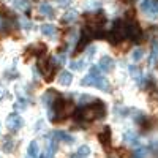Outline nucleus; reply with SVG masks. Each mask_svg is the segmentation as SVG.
<instances>
[{
    "label": "nucleus",
    "mask_w": 158,
    "mask_h": 158,
    "mask_svg": "<svg viewBox=\"0 0 158 158\" xmlns=\"http://www.w3.org/2000/svg\"><path fill=\"white\" fill-rule=\"evenodd\" d=\"M100 71L101 70L98 67H92L89 74L81 79V85H85V87L90 85V87H97V89H100L103 92H111V84L101 76Z\"/></svg>",
    "instance_id": "obj_2"
},
{
    "label": "nucleus",
    "mask_w": 158,
    "mask_h": 158,
    "mask_svg": "<svg viewBox=\"0 0 158 158\" xmlns=\"http://www.w3.org/2000/svg\"><path fill=\"white\" fill-rule=\"evenodd\" d=\"M127 38L133 40V41H142V30L138 25V22L135 21H130L127 22Z\"/></svg>",
    "instance_id": "obj_5"
},
{
    "label": "nucleus",
    "mask_w": 158,
    "mask_h": 158,
    "mask_svg": "<svg viewBox=\"0 0 158 158\" xmlns=\"http://www.w3.org/2000/svg\"><path fill=\"white\" fill-rule=\"evenodd\" d=\"M40 158H54V150H52L51 147H48L46 152H44L41 156H40Z\"/></svg>",
    "instance_id": "obj_26"
},
{
    "label": "nucleus",
    "mask_w": 158,
    "mask_h": 158,
    "mask_svg": "<svg viewBox=\"0 0 158 158\" xmlns=\"http://www.w3.org/2000/svg\"><path fill=\"white\" fill-rule=\"evenodd\" d=\"M71 82H73V74L70 71H62L59 74V84L60 85L68 87V85H71Z\"/></svg>",
    "instance_id": "obj_10"
},
{
    "label": "nucleus",
    "mask_w": 158,
    "mask_h": 158,
    "mask_svg": "<svg viewBox=\"0 0 158 158\" xmlns=\"http://www.w3.org/2000/svg\"><path fill=\"white\" fill-rule=\"evenodd\" d=\"M106 115V108L101 100H94L92 104H85L82 109L76 111L74 118L76 120H82V122H92L95 118H103Z\"/></svg>",
    "instance_id": "obj_1"
},
{
    "label": "nucleus",
    "mask_w": 158,
    "mask_h": 158,
    "mask_svg": "<svg viewBox=\"0 0 158 158\" xmlns=\"http://www.w3.org/2000/svg\"><path fill=\"white\" fill-rule=\"evenodd\" d=\"M56 98H57V95H56V92H52V90H48L46 94L43 95V101H44V104L46 106H52V103L56 101Z\"/></svg>",
    "instance_id": "obj_16"
},
{
    "label": "nucleus",
    "mask_w": 158,
    "mask_h": 158,
    "mask_svg": "<svg viewBox=\"0 0 158 158\" xmlns=\"http://www.w3.org/2000/svg\"><path fill=\"white\" fill-rule=\"evenodd\" d=\"M106 38H108V41L112 43V44H117L118 41L125 40L127 38V22H123L120 19L114 21L112 27H111V32L106 35Z\"/></svg>",
    "instance_id": "obj_4"
},
{
    "label": "nucleus",
    "mask_w": 158,
    "mask_h": 158,
    "mask_svg": "<svg viewBox=\"0 0 158 158\" xmlns=\"http://www.w3.org/2000/svg\"><path fill=\"white\" fill-rule=\"evenodd\" d=\"M0 95H2V90H0Z\"/></svg>",
    "instance_id": "obj_32"
},
{
    "label": "nucleus",
    "mask_w": 158,
    "mask_h": 158,
    "mask_svg": "<svg viewBox=\"0 0 158 158\" xmlns=\"http://www.w3.org/2000/svg\"><path fill=\"white\" fill-rule=\"evenodd\" d=\"M100 6H101V3L98 2V0H87V3L84 5L85 10H97Z\"/></svg>",
    "instance_id": "obj_21"
},
{
    "label": "nucleus",
    "mask_w": 158,
    "mask_h": 158,
    "mask_svg": "<svg viewBox=\"0 0 158 158\" xmlns=\"http://www.w3.org/2000/svg\"><path fill=\"white\" fill-rule=\"evenodd\" d=\"M108 156H109V158H120L122 155L118 153V152H109V153H108Z\"/></svg>",
    "instance_id": "obj_29"
},
{
    "label": "nucleus",
    "mask_w": 158,
    "mask_h": 158,
    "mask_svg": "<svg viewBox=\"0 0 158 158\" xmlns=\"http://www.w3.org/2000/svg\"><path fill=\"white\" fill-rule=\"evenodd\" d=\"M54 104V109H49V117H51V120L54 118V115H59V120H62V118H65L67 115L71 114L73 111V101H67V100H57L52 103Z\"/></svg>",
    "instance_id": "obj_3"
},
{
    "label": "nucleus",
    "mask_w": 158,
    "mask_h": 158,
    "mask_svg": "<svg viewBox=\"0 0 158 158\" xmlns=\"http://www.w3.org/2000/svg\"><path fill=\"white\" fill-rule=\"evenodd\" d=\"M41 33L44 36H49V38H56L57 27H54L52 24H44V25H41Z\"/></svg>",
    "instance_id": "obj_11"
},
{
    "label": "nucleus",
    "mask_w": 158,
    "mask_h": 158,
    "mask_svg": "<svg viewBox=\"0 0 158 158\" xmlns=\"http://www.w3.org/2000/svg\"><path fill=\"white\" fill-rule=\"evenodd\" d=\"M142 57H144V51H142V49H139V48H138V49H135L133 52H131V59H133V62H139Z\"/></svg>",
    "instance_id": "obj_22"
},
{
    "label": "nucleus",
    "mask_w": 158,
    "mask_h": 158,
    "mask_svg": "<svg viewBox=\"0 0 158 158\" xmlns=\"http://www.w3.org/2000/svg\"><path fill=\"white\" fill-rule=\"evenodd\" d=\"M38 10H40V15L48 16V18H54V10H52V6L49 3H41Z\"/></svg>",
    "instance_id": "obj_15"
},
{
    "label": "nucleus",
    "mask_w": 158,
    "mask_h": 158,
    "mask_svg": "<svg viewBox=\"0 0 158 158\" xmlns=\"http://www.w3.org/2000/svg\"><path fill=\"white\" fill-rule=\"evenodd\" d=\"M0 16H3V18H6V19H11V18H13V13H11L2 2H0Z\"/></svg>",
    "instance_id": "obj_20"
},
{
    "label": "nucleus",
    "mask_w": 158,
    "mask_h": 158,
    "mask_svg": "<svg viewBox=\"0 0 158 158\" xmlns=\"http://www.w3.org/2000/svg\"><path fill=\"white\" fill-rule=\"evenodd\" d=\"M114 67H115V62H114V59L109 57V56H103V57L100 59V62H98V68H100L101 71H104V73L112 71Z\"/></svg>",
    "instance_id": "obj_8"
},
{
    "label": "nucleus",
    "mask_w": 158,
    "mask_h": 158,
    "mask_svg": "<svg viewBox=\"0 0 158 158\" xmlns=\"http://www.w3.org/2000/svg\"><path fill=\"white\" fill-rule=\"evenodd\" d=\"M57 2H59L60 5H68V3H70V0H57Z\"/></svg>",
    "instance_id": "obj_31"
},
{
    "label": "nucleus",
    "mask_w": 158,
    "mask_h": 158,
    "mask_svg": "<svg viewBox=\"0 0 158 158\" xmlns=\"http://www.w3.org/2000/svg\"><path fill=\"white\" fill-rule=\"evenodd\" d=\"M15 5H16V8H19L22 11H25L29 8V2H27V0H15Z\"/></svg>",
    "instance_id": "obj_24"
},
{
    "label": "nucleus",
    "mask_w": 158,
    "mask_h": 158,
    "mask_svg": "<svg viewBox=\"0 0 158 158\" xmlns=\"http://www.w3.org/2000/svg\"><path fill=\"white\" fill-rule=\"evenodd\" d=\"M73 158H76V156H73Z\"/></svg>",
    "instance_id": "obj_33"
},
{
    "label": "nucleus",
    "mask_w": 158,
    "mask_h": 158,
    "mask_svg": "<svg viewBox=\"0 0 158 158\" xmlns=\"http://www.w3.org/2000/svg\"><path fill=\"white\" fill-rule=\"evenodd\" d=\"M40 149H38V142L36 141H32L30 144H29V149H27V153H29V156L30 158H38L40 156Z\"/></svg>",
    "instance_id": "obj_17"
},
{
    "label": "nucleus",
    "mask_w": 158,
    "mask_h": 158,
    "mask_svg": "<svg viewBox=\"0 0 158 158\" xmlns=\"http://www.w3.org/2000/svg\"><path fill=\"white\" fill-rule=\"evenodd\" d=\"M90 155V149L89 146H81L77 149V153H76V158H87Z\"/></svg>",
    "instance_id": "obj_18"
},
{
    "label": "nucleus",
    "mask_w": 158,
    "mask_h": 158,
    "mask_svg": "<svg viewBox=\"0 0 158 158\" xmlns=\"http://www.w3.org/2000/svg\"><path fill=\"white\" fill-rule=\"evenodd\" d=\"M87 62H89V59L87 57H82L81 60H74V62H71V70H74V71H81V70H84L85 67H87Z\"/></svg>",
    "instance_id": "obj_13"
},
{
    "label": "nucleus",
    "mask_w": 158,
    "mask_h": 158,
    "mask_svg": "<svg viewBox=\"0 0 158 158\" xmlns=\"http://www.w3.org/2000/svg\"><path fill=\"white\" fill-rule=\"evenodd\" d=\"M65 59H67V57H65V54H60V56H57V60H59L60 63H65Z\"/></svg>",
    "instance_id": "obj_30"
},
{
    "label": "nucleus",
    "mask_w": 158,
    "mask_h": 158,
    "mask_svg": "<svg viewBox=\"0 0 158 158\" xmlns=\"http://www.w3.org/2000/svg\"><path fill=\"white\" fill-rule=\"evenodd\" d=\"M76 18H77V13H76L74 10H71V11H68L67 15H65V16L62 18V21H63L65 24H70V22H73Z\"/></svg>",
    "instance_id": "obj_19"
},
{
    "label": "nucleus",
    "mask_w": 158,
    "mask_h": 158,
    "mask_svg": "<svg viewBox=\"0 0 158 158\" xmlns=\"http://www.w3.org/2000/svg\"><path fill=\"white\" fill-rule=\"evenodd\" d=\"M133 158H146V150H144V149H138L133 153Z\"/></svg>",
    "instance_id": "obj_27"
},
{
    "label": "nucleus",
    "mask_w": 158,
    "mask_h": 158,
    "mask_svg": "<svg viewBox=\"0 0 158 158\" xmlns=\"http://www.w3.org/2000/svg\"><path fill=\"white\" fill-rule=\"evenodd\" d=\"M16 108H18V109H25V108H27V101H25L24 98H19V100H18V104H16Z\"/></svg>",
    "instance_id": "obj_28"
},
{
    "label": "nucleus",
    "mask_w": 158,
    "mask_h": 158,
    "mask_svg": "<svg viewBox=\"0 0 158 158\" xmlns=\"http://www.w3.org/2000/svg\"><path fill=\"white\" fill-rule=\"evenodd\" d=\"M54 138H56V139H60V141H63V142H67V144H73V142H74L73 136L68 135V133H65V131H54Z\"/></svg>",
    "instance_id": "obj_14"
},
{
    "label": "nucleus",
    "mask_w": 158,
    "mask_h": 158,
    "mask_svg": "<svg viewBox=\"0 0 158 158\" xmlns=\"http://www.w3.org/2000/svg\"><path fill=\"white\" fill-rule=\"evenodd\" d=\"M130 73H131V76H133L136 81H139V79H141V71H139L138 67H130Z\"/></svg>",
    "instance_id": "obj_25"
},
{
    "label": "nucleus",
    "mask_w": 158,
    "mask_h": 158,
    "mask_svg": "<svg viewBox=\"0 0 158 158\" xmlns=\"http://www.w3.org/2000/svg\"><path fill=\"white\" fill-rule=\"evenodd\" d=\"M98 139H100V142L103 144V146H108L109 141H111V130H109V127H103V130L98 131Z\"/></svg>",
    "instance_id": "obj_9"
},
{
    "label": "nucleus",
    "mask_w": 158,
    "mask_h": 158,
    "mask_svg": "<svg viewBox=\"0 0 158 158\" xmlns=\"http://www.w3.org/2000/svg\"><path fill=\"white\" fill-rule=\"evenodd\" d=\"M13 147H15V142H13V139H11V138H6L5 142H3V150H5V152H11Z\"/></svg>",
    "instance_id": "obj_23"
},
{
    "label": "nucleus",
    "mask_w": 158,
    "mask_h": 158,
    "mask_svg": "<svg viewBox=\"0 0 158 158\" xmlns=\"http://www.w3.org/2000/svg\"><path fill=\"white\" fill-rule=\"evenodd\" d=\"M123 141L127 144H130V146H139V138L133 133V131H127V133L123 135Z\"/></svg>",
    "instance_id": "obj_12"
},
{
    "label": "nucleus",
    "mask_w": 158,
    "mask_h": 158,
    "mask_svg": "<svg viewBox=\"0 0 158 158\" xmlns=\"http://www.w3.org/2000/svg\"><path fill=\"white\" fill-rule=\"evenodd\" d=\"M141 10L146 13L149 18H158V0H142Z\"/></svg>",
    "instance_id": "obj_6"
},
{
    "label": "nucleus",
    "mask_w": 158,
    "mask_h": 158,
    "mask_svg": "<svg viewBox=\"0 0 158 158\" xmlns=\"http://www.w3.org/2000/svg\"><path fill=\"white\" fill-rule=\"evenodd\" d=\"M24 122H22V117L18 115V114H10L8 118H6V127L8 130L11 131V133H15V131H18L19 128H22Z\"/></svg>",
    "instance_id": "obj_7"
}]
</instances>
